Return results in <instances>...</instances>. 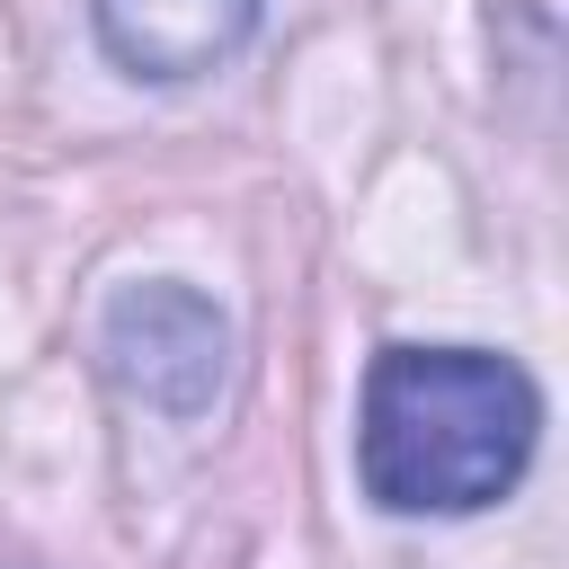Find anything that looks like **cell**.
Returning a JSON list of instances; mask_svg holds the SVG:
<instances>
[{"instance_id": "obj_3", "label": "cell", "mask_w": 569, "mask_h": 569, "mask_svg": "<svg viewBox=\"0 0 569 569\" xmlns=\"http://www.w3.org/2000/svg\"><path fill=\"white\" fill-rule=\"evenodd\" d=\"M89 9H98V44H107L116 71H133V80H204L249 44L267 0H89Z\"/></svg>"}, {"instance_id": "obj_2", "label": "cell", "mask_w": 569, "mask_h": 569, "mask_svg": "<svg viewBox=\"0 0 569 569\" xmlns=\"http://www.w3.org/2000/svg\"><path fill=\"white\" fill-rule=\"evenodd\" d=\"M98 356H107V373L142 409L204 418L213 391H222V373H231V320L204 293H187V284H133V293L107 302Z\"/></svg>"}, {"instance_id": "obj_1", "label": "cell", "mask_w": 569, "mask_h": 569, "mask_svg": "<svg viewBox=\"0 0 569 569\" xmlns=\"http://www.w3.org/2000/svg\"><path fill=\"white\" fill-rule=\"evenodd\" d=\"M542 436V391L489 347H382L356 400V471L391 516L498 507Z\"/></svg>"}]
</instances>
